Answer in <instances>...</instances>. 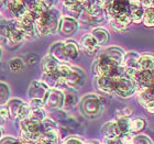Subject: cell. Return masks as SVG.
Returning <instances> with one entry per match:
<instances>
[{"label": "cell", "instance_id": "cell-1", "mask_svg": "<svg viewBox=\"0 0 154 144\" xmlns=\"http://www.w3.org/2000/svg\"><path fill=\"white\" fill-rule=\"evenodd\" d=\"M61 13L55 8L48 9L35 21V29L38 35L46 36L54 34L60 28Z\"/></svg>", "mask_w": 154, "mask_h": 144}, {"label": "cell", "instance_id": "cell-2", "mask_svg": "<svg viewBox=\"0 0 154 144\" xmlns=\"http://www.w3.org/2000/svg\"><path fill=\"white\" fill-rule=\"evenodd\" d=\"M94 73L96 77L109 76V77H122L125 75V69L122 65L116 64L106 57L97 56V60L94 64Z\"/></svg>", "mask_w": 154, "mask_h": 144}, {"label": "cell", "instance_id": "cell-3", "mask_svg": "<svg viewBox=\"0 0 154 144\" xmlns=\"http://www.w3.org/2000/svg\"><path fill=\"white\" fill-rule=\"evenodd\" d=\"M80 109L84 115L88 118H96L103 110L101 100L96 95H86L80 103Z\"/></svg>", "mask_w": 154, "mask_h": 144}, {"label": "cell", "instance_id": "cell-4", "mask_svg": "<svg viewBox=\"0 0 154 144\" xmlns=\"http://www.w3.org/2000/svg\"><path fill=\"white\" fill-rule=\"evenodd\" d=\"M138 91V86L131 77L123 75L122 77H118L116 80L115 91L117 96L121 98H130Z\"/></svg>", "mask_w": 154, "mask_h": 144}, {"label": "cell", "instance_id": "cell-5", "mask_svg": "<svg viewBox=\"0 0 154 144\" xmlns=\"http://www.w3.org/2000/svg\"><path fill=\"white\" fill-rule=\"evenodd\" d=\"M105 16L109 20L125 13H130V5L128 1H103Z\"/></svg>", "mask_w": 154, "mask_h": 144}, {"label": "cell", "instance_id": "cell-6", "mask_svg": "<svg viewBox=\"0 0 154 144\" xmlns=\"http://www.w3.org/2000/svg\"><path fill=\"white\" fill-rule=\"evenodd\" d=\"M64 91L60 89H50L44 98V107L50 110H58L64 108Z\"/></svg>", "mask_w": 154, "mask_h": 144}, {"label": "cell", "instance_id": "cell-7", "mask_svg": "<svg viewBox=\"0 0 154 144\" xmlns=\"http://www.w3.org/2000/svg\"><path fill=\"white\" fill-rule=\"evenodd\" d=\"M17 23H18V28L23 33L26 40L35 38L38 36V33H36V29H35V22L28 14V11H26V13L24 16L17 20Z\"/></svg>", "mask_w": 154, "mask_h": 144}, {"label": "cell", "instance_id": "cell-8", "mask_svg": "<svg viewBox=\"0 0 154 144\" xmlns=\"http://www.w3.org/2000/svg\"><path fill=\"white\" fill-rule=\"evenodd\" d=\"M86 81V74L83 69L78 67H72V71L66 78H65V86L71 89L80 88Z\"/></svg>", "mask_w": 154, "mask_h": 144}, {"label": "cell", "instance_id": "cell-9", "mask_svg": "<svg viewBox=\"0 0 154 144\" xmlns=\"http://www.w3.org/2000/svg\"><path fill=\"white\" fill-rule=\"evenodd\" d=\"M48 88L42 80H34L31 83L28 90V96L30 99H38V100H44V98L48 95Z\"/></svg>", "mask_w": 154, "mask_h": 144}, {"label": "cell", "instance_id": "cell-10", "mask_svg": "<svg viewBox=\"0 0 154 144\" xmlns=\"http://www.w3.org/2000/svg\"><path fill=\"white\" fill-rule=\"evenodd\" d=\"M24 40H26V38H24L23 33L18 28L17 20L12 19V23H11V28H10L9 35L7 38L6 45L9 46V47H14V46H18L19 44H21Z\"/></svg>", "mask_w": 154, "mask_h": 144}, {"label": "cell", "instance_id": "cell-11", "mask_svg": "<svg viewBox=\"0 0 154 144\" xmlns=\"http://www.w3.org/2000/svg\"><path fill=\"white\" fill-rule=\"evenodd\" d=\"M78 21L76 19H73L71 17H62L61 22H60V28L58 31L62 35L64 36H71L76 33L78 30Z\"/></svg>", "mask_w": 154, "mask_h": 144}, {"label": "cell", "instance_id": "cell-12", "mask_svg": "<svg viewBox=\"0 0 154 144\" xmlns=\"http://www.w3.org/2000/svg\"><path fill=\"white\" fill-rule=\"evenodd\" d=\"M98 56H101V57H106L110 61L115 62L116 64L122 65V62H123V57H125V52L122 51L120 47H117V46H111V47H108L106 50H103V52H100Z\"/></svg>", "mask_w": 154, "mask_h": 144}, {"label": "cell", "instance_id": "cell-13", "mask_svg": "<svg viewBox=\"0 0 154 144\" xmlns=\"http://www.w3.org/2000/svg\"><path fill=\"white\" fill-rule=\"evenodd\" d=\"M132 79L134 80L139 89H143V88H149L152 87V74L151 72L148 71H135Z\"/></svg>", "mask_w": 154, "mask_h": 144}, {"label": "cell", "instance_id": "cell-14", "mask_svg": "<svg viewBox=\"0 0 154 144\" xmlns=\"http://www.w3.org/2000/svg\"><path fill=\"white\" fill-rule=\"evenodd\" d=\"M116 77L103 76L96 77V86L97 88L105 93H113L116 86Z\"/></svg>", "mask_w": 154, "mask_h": 144}, {"label": "cell", "instance_id": "cell-15", "mask_svg": "<svg viewBox=\"0 0 154 144\" xmlns=\"http://www.w3.org/2000/svg\"><path fill=\"white\" fill-rule=\"evenodd\" d=\"M80 46L86 52L88 55H96L99 54V45L96 42V40L93 38L91 34H86L80 40Z\"/></svg>", "mask_w": 154, "mask_h": 144}, {"label": "cell", "instance_id": "cell-16", "mask_svg": "<svg viewBox=\"0 0 154 144\" xmlns=\"http://www.w3.org/2000/svg\"><path fill=\"white\" fill-rule=\"evenodd\" d=\"M6 6L8 8V10L10 11V13L12 14V17L16 20L20 19L28 11L26 1H7Z\"/></svg>", "mask_w": 154, "mask_h": 144}, {"label": "cell", "instance_id": "cell-17", "mask_svg": "<svg viewBox=\"0 0 154 144\" xmlns=\"http://www.w3.org/2000/svg\"><path fill=\"white\" fill-rule=\"evenodd\" d=\"M50 55L61 64H67L69 63L64 52V42H55L50 48Z\"/></svg>", "mask_w": 154, "mask_h": 144}, {"label": "cell", "instance_id": "cell-18", "mask_svg": "<svg viewBox=\"0 0 154 144\" xmlns=\"http://www.w3.org/2000/svg\"><path fill=\"white\" fill-rule=\"evenodd\" d=\"M129 5H130L129 16H130L131 22H141L144 16V9L141 7V1H129Z\"/></svg>", "mask_w": 154, "mask_h": 144}, {"label": "cell", "instance_id": "cell-19", "mask_svg": "<svg viewBox=\"0 0 154 144\" xmlns=\"http://www.w3.org/2000/svg\"><path fill=\"white\" fill-rule=\"evenodd\" d=\"M141 55H139L137 52L130 51L125 54L123 62H122V66L125 69L128 71H138V62Z\"/></svg>", "mask_w": 154, "mask_h": 144}, {"label": "cell", "instance_id": "cell-20", "mask_svg": "<svg viewBox=\"0 0 154 144\" xmlns=\"http://www.w3.org/2000/svg\"><path fill=\"white\" fill-rule=\"evenodd\" d=\"M63 5L66 7V10L68 12L67 17H71L76 20L79 19L80 14L84 11L83 1H64Z\"/></svg>", "mask_w": 154, "mask_h": 144}, {"label": "cell", "instance_id": "cell-21", "mask_svg": "<svg viewBox=\"0 0 154 144\" xmlns=\"http://www.w3.org/2000/svg\"><path fill=\"white\" fill-rule=\"evenodd\" d=\"M110 26L113 30H117V31H123L130 26L131 23V19H130V16L128 13H125V14H120V16L116 17L113 19L109 20Z\"/></svg>", "mask_w": 154, "mask_h": 144}, {"label": "cell", "instance_id": "cell-22", "mask_svg": "<svg viewBox=\"0 0 154 144\" xmlns=\"http://www.w3.org/2000/svg\"><path fill=\"white\" fill-rule=\"evenodd\" d=\"M64 52L68 62L75 61L79 56V46L73 40H68L64 42Z\"/></svg>", "mask_w": 154, "mask_h": 144}, {"label": "cell", "instance_id": "cell-23", "mask_svg": "<svg viewBox=\"0 0 154 144\" xmlns=\"http://www.w3.org/2000/svg\"><path fill=\"white\" fill-rule=\"evenodd\" d=\"M60 65H61V63H58L53 56L48 54L42 60L41 68L42 71H43V74H52L57 71Z\"/></svg>", "mask_w": 154, "mask_h": 144}, {"label": "cell", "instance_id": "cell-24", "mask_svg": "<svg viewBox=\"0 0 154 144\" xmlns=\"http://www.w3.org/2000/svg\"><path fill=\"white\" fill-rule=\"evenodd\" d=\"M103 133L105 138L108 139H119L122 135L117 121H110L106 123L103 128Z\"/></svg>", "mask_w": 154, "mask_h": 144}, {"label": "cell", "instance_id": "cell-25", "mask_svg": "<svg viewBox=\"0 0 154 144\" xmlns=\"http://www.w3.org/2000/svg\"><path fill=\"white\" fill-rule=\"evenodd\" d=\"M138 100H139V103H140V105L143 107H145L150 103H154V88L153 87L139 89Z\"/></svg>", "mask_w": 154, "mask_h": 144}, {"label": "cell", "instance_id": "cell-26", "mask_svg": "<svg viewBox=\"0 0 154 144\" xmlns=\"http://www.w3.org/2000/svg\"><path fill=\"white\" fill-rule=\"evenodd\" d=\"M23 103H24V101H22L21 99H17V98L9 99V101L6 103V106H7V108H8V110H9L10 118H12V119L19 118L20 110L22 108Z\"/></svg>", "mask_w": 154, "mask_h": 144}, {"label": "cell", "instance_id": "cell-27", "mask_svg": "<svg viewBox=\"0 0 154 144\" xmlns=\"http://www.w3.org/2000/svg\"><path fill=\"white\" fill-rule=\"evenodd\" d=\"M63 91H64V96H65L64 108L66 109V110L74 108L77 105V103H78V96H77L76 91H75L74 89L67 88V87H66Z\"/></svg>", "mask_w": 154, "mask_h": 144}, {"label": "cell", "instance_id": "cell-28", "mask_svg": "<svg viewBox=\"0 0 154 144\" xmlns=\"http://www.w3.org/2000/svg\"><path fill=\"white\" fill-rule=\"evenodd\" d=\"M139 71H148L152 72L154 69V55L145 54L141 55L138 62Z\"/></svg>", "mask_w": 154, "mask_h": 144}, {"label": "cell", "instance_id": "cell-29", "mask_svg": "<svg viewBox=\"0 0 154 144\" xmlns=\"http://www.w3.org/2000/svg\"><path fill=\"white\" fill-rule=\"evenodd\" d=\"M90 34L96 40V42L98 43L99 46L106 44L107 42L109 41V32L106 29H103V28H95Z\"/></svg>", "mask_w": 154, "mask_h": 144}, {"label": "cell", "instance_id": "cell-30", "mask_svg": "<svg viewBox=\"0 0 154 144\" xmlns=\"http://www.w3.org/2000/svg\"><path fill=\"white\" fill-rule=\"evenodd\" d=\"M145 125H146V121H145L144 119H133V120L130 121V133L132 134V133H137V132L142 131L145 128Z\"/></svg>", "mask_w": 154, "mask_h": 144}, {"label": "cell", "instance_id": "cell-31", "mask_svg": "<svg viewBox=\"0 0 154 144\" xmlns=\"http://www.w3.org/2000/svg\"><path fill=\"white\" fill-rule=\"evenodd\" d=\"M29 118L35 122H42L44 119H46V112L44 108H35L30 110Z\"/></svg>", "mask_w": 154, "mask_h": 144}, {"label": "cell", "instance_id": "cell-32", "mask_svg": "<svg viewBox=\"0 0 154 144\" xmlns=\"http://www.w3.org/2000/svg\"><path fill=\"white\" fill-rule=\"evenodd\" d=\"M143 23L145 26L152 28L154 26V7L144 10V16H143Z\"/></svg>", "mask_w": 154, "mask_h": 144}, {"label": "cell", "instance_id": "cell-33", "mask_svg": "<svg viewBox=\"0 0 154 144\" xmlns=\"http://www.w3.org/2000/svg\"><path fill=\"white\" fill-rule=\"evenodd\" d=\"M10 89L8 85L5 83H0V107L9 101Z\"/></svg>", "mask_w": 154, "mask_h": 144}, {"label": "cell", "instance_id": "cell-34", "mask_svg": "<svg viewBox=\"0 0 154 144\" xmlns=\"http://www.w3.org/2000/svg\"><path fill=\"white\" fill-rule=\"evenodd\" d=\"M41 128H42V132L57 130V123H56L53 119L46 118L41 122Z\"/></svg>", "mask_w": 154, "mask_h": 144}, {"label": "cell", "instance_id": "cell-35", "mask_svg": "<svg viewBox=\"0 0 154 144\" xmlns=\"http://www.w3.org/2000/svg\"><path fill=\"white\" fill-rule=\"evenodd\" d=\"M130 121L128 118H121L117 120V123H118V127L120 129L122 134H127V133H130Z\"/></svg>", "mask_w": 154, "mask_h": 144}, {"label": "cell", "instance_id": "cell-36", "mask_svg": "<svg viewBox=\"0 0 154 144\" xmlns=\"http://www.w3.org/2000/svg\"><path fill=\"white\" fill-rule=\"evenodd\" d=\"M24 67V63L22 62L21 58H12L11 61L9 62V68L12 72H21Z\"/></svg>", "mask_w": 154, "mask_h": 144}, {"label": "cell", "instance_id": "cell-37", "mask_svg": "<svg viewBox=\"0 0 154 144\" xmlns=\"http://www.w3.org/2000/svg\"><path fill=\"white\" fill-rule=\"evenodd\" d=\"M133 144H153L149 136L144 134H138L133 136Z\"/></svg>", "mask_w": 154, "mask_h": 144}, {"label": "cell", "instance_id": "cell-38", "mask_svg": "<svg viewBox=\"0 0 154 144\" xmlns=\"http://www.w3.org/2000/svg\"><path fill=\"white\" fill-rule=\"evenodd\" d=\"M132 113V110L129 107H125V108L120 109L117 111V117L118 119H121V118H128L129 115H131Z\"/></svg>", "mask_w": 154, "mask_h": 144}, {"label": "cell", "instance_id": "cell-39", "mask_svg": "<svg viewBox=\"0 0 154 144\" xmlns=\"http://www.w3.org/2000/svg\"><path fill=\"white\" fill-rule=\"evenodd\" d=\"M119 143L120 144H133V136L131 133H127V134H122L119 138Z\"/></svg>", "mask_w": 154, "mask_h": 144}, {"label": "cell", "instance_id": "cell-40", "mask_svg": "<svg viewBox=\"0 0 154 144\" xmlns=\"http://www.w3.org/2000/svg\"><path fill=\"white\" fill-rule=\"evenodd\" d=\"M61 144H85V143H84V141L82 139L76 138V136H69V138L65 139Z\"/></svg>", "mask_w": 154, "mask_h": 144}, {"label": "cell", "instance_id": "cell-41", "mask_svg": "<svg viewBox=\"0 0 154 144\" xmlns=\"http://www.w3.org/2000/svg\"><path fill=\"white\" fill-rule=\"evenodd\" d=\"M9 118H10V113H9L8 108H7V106H1L0 107V119L5 122Z\"/></svg>", "mask_w": 154, "mask_h": 144}, {"label": "cell", "instance_id": "cell-42", "mask_svg": "<svg viewBox=\"0 0 154 144\" xmlns=\"http://www.w3.org/2000/svg\"><path fill=\"white\" fill-rule=\"evenodd\" d=\"M29 106L31 109L44 108V101H43V100H38V99H31L29 103Z\"/></svg>", "mask_w": 154, "mask_h": 144}, {"label": "cell", "instance_id": "cell-43", "mask_svg": "<svg viewBox=\"0 0 154 144\" xmlns=\"http://www.w3.org/2000/svg\"><path fill=\"white\" fill-rule=\"evenodd\" d=\"M17 141V139L12 138V136H8V138H3L1 141H0V144H14Z\"/></svg>", "mask_w": 154, "mask_h": 144}, {"label": "cell", "instance_id": "cell-44", "mask_svg": "<svg viewBox=\"0 0 154 144\" xmlns=\"http://www.w3.org/2000/svg\"><path fill=\"white\" fill-rule=\"evenodd\" d=\"M103 144H120V143H119V139H108V138H105Z\"/></svg>", "mask_w": 154, "mask_h": 144}, {"label": "cell", "instance_id": "cell-45", "mask_svg": "<svg viewBox=\"0 0 154 144\" xmlns=\"http://www.w3.org/2000/svg\"><path fill=\"white\" fill-rule=\"evenodd\" d=\"M146 110H148L149 113H151V115H154V103H148L146 106L144 107Z\"/></svg>", "mask_w": 154, "mask_h": 144}, {"label": "cell", "instance_id": "cell-46", "mask_svg": "<svg viewBox=\"0 0 154 144\" xmlns=\"http://www.w3.org/2000/svg\"><path fill=\"white\" fill-rule=\"evenodd\" d=\"M3 133H5V131H3L2 127H0V141H1V140L5 138V136H3Z\"/></svg>", "mask_w": 154, "mask_h": 144}, {"label": "cell", "instance_id": "cell-47", "mask_svg": "<svg viewBox=\"0 0 154 144\" xmlns=\"http://www.w3.org/2000/svg\"><path fill=\"white\" fill-rule=\"evenodd\" d=\"M151 74H152V87L154 88V69L151 72Z\"/></svg>", "mask_w": 154, "mask_h": 144}, {"label": "cell", "instance_id": "cell-48", "mask_svg": "<svg viewBox=\"0 0 154 144\" xmlns=\"http://www.w3.org/2000/svg\"><path fill=\"white\" fill-rule=\"evenodd\" d=\"M85 144H99V143H98V142L93 141V142H88V143H85Z\"/></svg>", "mask_w": 154, "mask_h": 144}, {"label": "cell", "instance_id": "cell-49", "mask_svg": "<svg viewBox=\"0 0 154 144\" xmlns=\"http://www.w3.org/2000/svg\"><path fill=\"white\" fill-rule=\"evenodd\" d=\"M2 56V50H1V46H0V58Z\"/></svg>", "mask_w": 154, "mask_h": 144}, {"label": "cell", "instance_id": "cell-50", "mask_svg": "<svg viewBox=\"0 0 154 144\" xmlns=\"http://www.w3.org/2000/svg\"><path fill=\"white\" fill-rule=\"evenodd\" d=\"M2 123H3V121H2V120H1V119H0V127L2 125Z\"/></svg>", "mask_w": 154, "mask_h": 144}, {"label": "cell", "instance_id": "cell-51", "mask_svg": "<svg viewBox=\"0 0 154 144\" xmlns=\"http://www.w3.org/2000/svg\"><path fill=\"white\" fill-rule=\"evenodd\" d=\"M1 17V16H0ZM1 22H2V20H1V18H0V24H1Z\"/></svg>", "mask_w": 154, "mask_h": 144}]
</instances>
